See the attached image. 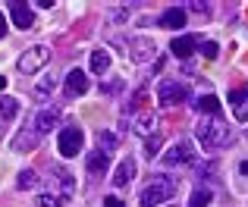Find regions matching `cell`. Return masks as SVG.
<instances>
[{"label": "cell", "mask_w": 248, "mask_h": 207, "mask_svg": "<svg viewBox=\"0 0 248 207\" xmlns=\"http://www.w3.org/2000/svg\"><path fill=\"white\" fill-rule=\"evenodd\" d=\"M239 173H242V176H248V160H242V163H239Z\"/></svg>", "instance_id": "obj_33"}, {"label": "cell", "mask_w": 248, "mask_h": 207, "mask_svg": "<svg viewBox=\"0 0 248 207\" xmlns=\"http://www.w3.org/2000/svg\"><path fill=\"white\" fill-rule=\"evenodd\" d=\"M245 138H248V129H245Z\"/></svg>", "instance_id": "obj_35"}, {"label": "cell", "mask_w": 248, "mask_h": 207, "mask_svg": "<svg viewBox=\"0 0 248 207\" xmlns=\"http://www.w3.org/2000/svg\"><path fill=\"white\" fill-rule=\"evenodd\" d=\"M195 135H198L201 148L211 151V154L230 148V126H226L220 116H201L198 126H195Z\"/></svg>", "instance_id": "obj_1"}, {"label": "cell", "mask_w": 248, "mask_h": 207, "mask_svg": "<svg viewBox=\"0 0 248 207\" xmlns=\"http://www.w3.org/2000/svg\"><path fill=\"white\" fill-rule=\"evenodd\" d=\"M97 151H104V154L116 151V135L113 132H97Z\"/></svg>", "instance_id": "obj_21"}, {"label": "cell", "mask_w": 248, "mask_h": 207, "mask_svg": "<svg viewBox=\"0 0 248 207\" xmlns=\"http://www.w3.org/2000/svg\"><path fill=\"white\" fill-rule=\"evenodd\" d=\"M50 91H54V75H50V73H47V75H44V79H41V82H38V85H35V88H31V98H35L38 104H44V101H47V98H50Z\"/></svg>", "instance_id": "obj_16"}, {"label": "cell", "mask_w": 248, "mask_h": 207, "mask_svg": "<svg viewBox=\"0 0 248 207\" xmlns=\"http://www.w3.org/2000/svg\"><path fill=\"white\" fill-rule=\"evenodd\" d=\"M195 47H198V38H195V35H179L173 44H170V50H173L176 57H182V60H186V57H192Z\"/></svg>", "instance_id": "obj_13"}, {"label": "cell", "mask_w": 248, "mask_h": 207, "mask_svg": "<svg viewBox=\"0 0 248 207\" xmlns=\"http://www.w3.org/2000/svg\"><path fill=\"white\" fill-rule=\"evenodd\" d=\"M104 170H107V154L104 151L88 154V173L91 176H104Z\"/></svg>", "instance_id": "obj_18"}, {"label": "cell", "mask_w": 248, "mask_h": 207, "mask_svg": "<svg viewBox=\"0 0 248 207\" xmlns=\"http://www.w3.org/2000/svg\"><path fill=\"white\" fill-rule=\"evenodd\" d=\"M82 141H85V135H82V129L79 126H63V132H60V157H76V154L82 151Z\"/></svg>", "instance_id": "obj_5"}, {"label": "cell", "mask_w": 248, "mask_h": 207, "mask_svg": "<svg viewBox=\"0 0 248 207\" xmlns=\"http://www.w3.org/2000/svg\"><path fill=\"white\" fill-rule=\"evenodd\" d=\"M160 135H151V138H145V157H157L160 154Z\"/></svg>", "instance_id": "obj_24"}, {"label": "cell", "mask_w": 248, "mask_h": 207, "mask_svg": "<svg viewBox=\"0 0 248 207\" xmlns=\"http://www.w3.org/2000/svg\"><path fill=\"white\" fill-rule=\"evenodd\" d=\"M188 10H195V13H204V16H207V13H211V6H207V3H201V0H195V3H188Z\"/></svg>", "instance_id": "obj_30"}, {"label": "cell", "mask_w": 248, "mask_h": 207, "mask_svg": "<svg viewBox=\"0 0 248 207\" xmlns=\"http://www.w3.org/2000/svg\"><path fill=\"white\" fill-rule=\"evenodd\" d=\"M104 204H107V207H123V201H120V198H107Z\"/></svg>", "instance_id": "obj_31"}, {"label": "cell", "mask_w": 248, "mask_h": 207, "mask_svg": "<svg viewBox=\"0 0 248 207\" xmlns=\"http://www.w3.org/2000/svg\"><path fill=\"white\" fill-rule=\"evenodd\" d=\"M226 101H230V104H242V101H248V88H236V91H230V94H226Z\"/></svg>", "instance_id": "obj_27"}, {"label": "cell", "mask_w": 248, "mask_h": 207, "mask_svg": "<svg viewBox=\"0 0 248 207\" xmlns=\"http://www.w3.org/2000/svg\"><path fill=\"white\" fill-rule=\"evenodd\" d=\"M154 122H157V116H154V113H139V116H135V132H139L141 138H151Z\"/></svg>", "instance_id": "obj_17"}, {"label": "cell", "mask_w": 248, "mask_h": 207, "mask_svg": "<svg viewBox=\"0 0 248 207\" xmlns=\"http://www.w3.org/2000/svg\"><path fill=\"white\" fill-rule=\"evenodd\" d=\"M16 110H19V101H13V98H3V94H0V116H3V119L16 116Z\"/></svg>", "instance_id": "obj_23"}, {"label": "cell", "mask_w": 248, "mask_h": 207, "mask_svg": "<svg viewBox=\"0 0 248 207\" xmlns=\"http://www.w3.org/2000/svg\"><path fill=\"white\" fill-rule=\"evenodd\" d=\"M38 182V176H35V173H31V170H22V173H19V179H16V185H19V189H31V185H35Z\"/></svg>", "instance_id": "obj_25"}, {"label": "cell", "mask_w": 248, "mask_h": 207, "mask_svg": "<svg viewBox=\"0 0 248 207\" xmlns=\"http://www.w3.org/2000/svg\"><path fill=\"white\" fill-rule=\"evenodd\" d=\"M91 69H94L97 75H104L110 69V54L107 50H91Z\"/></svg>", "instance_id": "obj_19"}, {"label": "cell", "mask_w": 248, "mask_h": 207, "mask_svg": "<svg viewBox=\"0 0 248 207\" xmlns=\"http://www.w3.org/2000/svg\"><path fill=\"white\" fill-rule=\"evenodd\" d=\"M176 195V182L170 176H151L141 189V207H157Z\"/></svg>", "instance_id": "obj_2"}, {"label": "cell", "mask_w": 248, "mask_h": 207, "mask_svg": "<svg viewBox=\"0 0 248 207\" xmlns=\"http://www.w3.org/2000/svg\"><path fill=\"white\" fill-rule=\"evenodd\" d=\"M47 60H50V50L47 47H31V50H25V54L19 57V73L31 75V73H38Z\"/></svg>", "instance_id": "obj_6"}, {"label": "cell", "mask_w": 248, "mask_h": 207, "mask_svg": "<svg viewBox=\"0 0 248 207\" xmlns=\"http://www.w3.org/2000/svg\"><path fill=\"white\" fill-rule=\"evenodd\" d=\"M195 157H198V154H195L192 141H179V145H173L164 154V166H192Z\"/></svg>", "instance_id": "obj_3"}, {"label": "cell", "mask_w": 248, "mask_h": 207, "mask_svg": "<svg viewBox=\"0 0 248 207\" xmlns=\"http://www.w3.org/2000/svg\"><path fill=\"white\" fill-rule=\"evenodd\" d=\"M188 94H186V85L182 82H176V79H164L157 85V101H160V107H173V104H182Z\"/></svg>", "instance_id": "obj_4"}, {"label": "cell", "mask_w": 248, "mask_h": 207, "mask_svg": "<svg viewBox=\"0 0 248 207\" xmlns=\"http://www.w3.org/2000/svg\"><path fill=\"white\" fill-rule=\"evenodd\" d=\"M132 179H135V160L126 157L120 166H116V173H113V185H116V189H126Z\"/></svg>", "instance_id": "obj_11"}, {"label": "cell", "mask_w": 248, "mask_h": 207, "mask_svg": "<svg viewBox=\"0 0 248 207\" xmlns=\"http://www.w3.org/2000/svg\"><path fill=\"white\" fill-rule=\"evenodd\" d=\"M3 35H6V16L0 13V38H3Z\"/></svg>", "instance_id": "obj_32"}, {"label": "cell", "mask_w": 248, "mask_h": 207, "mask_svg": "<svg viewBox=\"0 0 248 207\" xmlns=\"http://www.w3.org/2000/svg\"><path fill=\"white\" fill-rule=\"evenodd\" d=\"M3 88H6V79H3V75H0V91H3Z\"/></svg>", "instance_id": "obj_34"}, {"label": "cell", "mask_w": 248, "mask_h": 207, "mask_svg": "<svg viewBox=\"0 0 248 207\" xmlns=\"http://www.w3.org/2000/svg\"><path fill=\"white\" fill-rule=\"evenodd\" d=\"M69 198H63V195H57V192H41L38 195V204L41 207H66Z\"/></svg>", "instance_id": "obj_20"}, {"label": "cell", "mask_w": 248, "mask_h": 207, "mask_svg": "<svg viewBox=\"0 0 248 207\" xmlns=\"http://www.w3.org/2000/svg\"><path fill=\"white\" fill-rule=\"evenodd\" d=\"M10 16H13V22H16V29H31V25H35V13H31L29 3H16V0H13Z\"/></svg>", "instance_id": "obj_8"}, {"label": "cell", "mask_w": 248, "mask_h": 207, "mask_svg": "<svg viewBox=\"0 0 248 207\" xmlns=\"http://www.w3.org/2000/svg\"><path fill=\"white\" fill-rule=\"evenodd\" d=\"M85 91H88V75H85L82 69H73V73L66 75V94L69 98H79Z\"/></svg>", "instance_id": "obj_9"}, {"label": "cell", "mask_w": 248, "mask_h": 207, "mask_svg": "<svg viewBox=\"0 0 248 207\" xmlns=\"http://www.w3.org/2000/svg\"><path fill=\"white\" fill-rule=\"evenodd\" d=\"M198 47H201V54L207 57V60H214V57L220 54V47H217V41H198Z\"/></svg>", "instance_id": "obj_26"}, {"label": "cell", "mask_w": 248, "mask_h": 207, "mask_svg": "<svg viewBox=\"0 0 248 207\" xmlns=\"http://www.w3.org/2000/svg\"><path fill=\"white\" fill-rule=\"evenodd\" d=\"M154 54H157L154 41H148V38H135V41H132V60L135 63H148Z\"/></svg>", "instance_id": "obj_12"}, {"label": "cell", "mask_w": 248, "mask_h": 207, "mask_svg": "<svg viewBox=\"0 0 248 207\" xmlns=\"http://www.w3.org/2000/svg\"><path fill=\"white\" fill-rule=\"evenodd\" d=\"M207 204H211V189H204V185H201V189H195L188 207H207Z\"/></svg>", "instance_id": "obj_22"}, {"label": "cell", "mask_w": 248, "mask_h": 207, "mask_svg": "<svg viewBox=\"0 0 248 207\" xmlns=\"http://www.w3.org/2000/svg\"><path fill=\"white\" fill-rule=\"evenodd\" d=\"M236 119H239V122H248V101L236 104Z\"/></svg>", "instance_id": "obj_29"}, {"label": "cell", "mask_w": 248, "mask_h": 207, "mask_svg": "<svg viewBox=\"0 0 248 207\" xmlns=\"http://www.w3.org/2000/svg\"><path fill=\"white\" fill-rule=\"evenodd\" d=\"M188 22V16H186V6H170V10L164 13V16H160V25H164V29H182V25Z\"/></svg>", "instance_id": "obj_10"}, {"label": "cell", "mask_w": 248, "mask_h": 207, "mask_svg": "<svg viewBox=\"0 0 248 207\" xmlns=\"http://www.w3.org/2000/svg\"><path fill=\"white\" fill-rule=\"evenodd\" d=\"M38 138H41V135H38L35 132V126H29V129H22V132H19L16 135V145H13V148H16V151H35V148H38Z\"/></svg>", "instance_id": "obj_15"}, {"label": "cell", "mask_w": 248, "mask_h": 207, "mask_svg": "<svg viewBox=\"0 0 248 207\" xmlns=\"http://www.w3.org/2000/svg\"><path fill=\"white\" fill-rule=\"evenodd\" d=\"M198 176H207V179H214V176H217V163H214V160H211V163L198 166Z\"/></svg>", "instance_id": "obj_28"}, {"label": "cell", "mask_w": 248, "mask_h": 207, "mask_svg": "<svg viewBox=\"0 0 248 207\" xmlns=\"http://www.w3.org/2000/svg\"><path fill=\"white\" fill-rule=\"evenodd\" d=\"M31 126H35V132H38V135H47L50 129L60 126V113H57L54 107H44V110H38V113H35Z\"/></svg>", "instance_id": "obj_7"}, {"label": "cell", "mask_w": 248, "mask_h": 207, "mask_svg": "<svg viewBox=\"0 0 248 207\" xmlns=\"http://www.w3.org/2000/svg\"><path fill=\"white\" fill-rule=\"evenodd\" d=\"M195 107H198V113H207V116L223 113V104H220L217 94H201V98H195Z\"/></svg>", "instance_id": "obj_14"}]
</instances>
